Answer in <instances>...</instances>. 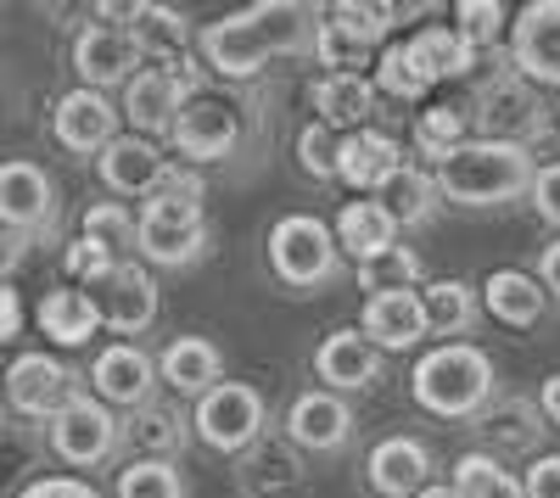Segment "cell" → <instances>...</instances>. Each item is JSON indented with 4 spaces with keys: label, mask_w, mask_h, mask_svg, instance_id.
<instances>
[{
    "label": "cell",
    "mask_w": 560,
    "mask_h": 498,
    "mask_svg": "<svg viewBox=\"0 0 560 498\" xmlns=\"http://www.w3.org/2000/svg\"><path fill=\"white\" fill-rule=\"evenodd\" d=\"M319 7L308 0H264V7L230 12L197 34V62L219 79H253L275 57H298L314 45Z\"/></svg>",
    "instance_id": "1"
},
{
    "label": "cell",
    "mask_w": 560,
    "mask_h": 498,
    "mask_svg": "<svg viewBox=\"0 0 560 498\" xmlns=\"http://www.w3.org/2000/svg\"><path fill=\"white\" fill-rule=\"evenodd\" d=\"M208 186L197 168H168L163 186L135 213V252L158 269H185L208 252Z\"/></svg>",
    "instance_id": "2"
},
{
    "label": "cell",
    "mask_w": 560,
    "mask_h": 498,
    "mask_svg": "<svg viewBox=\"0 0 560 498\" xmlns=\"http://www.w3.org/2000/svg\"><path fill=\"white\" fill-rule=\"evenodd\" d=\"M533 152L527 146H510V141H482L471 134L459 152H448L438 163V197H448L454 208H504L533 191Z\"/></svg>",
    "instance_id": "3"
},
{
    "label": "cell",
    "mask_w": 560,
    "mask_h": 498,
    "mask_svg": "<svg viewBox=\"0 0 560 498\" xmlns=\"http://www.w3.org/2000/svg\"><path fill=\"white\" fill-rule=\"evenodd\" d=\"M409 398L432 420H477L493 398V358L477 342H443L415 358Z\"/></svg>",
    "instance_id": "4"
},
{
    "label": "cell",
    "mask_w": 560,
    "mask_h": 498,
    "mask_svg": "<svg viewBox=\"0 0 560 498\" xmlns=\"http://www.w3.org/2000/svg\"><path fill=\"white\" fill-rule=\"evenodd\" d=\"M269 269H275V281L292 286V292L331 286L337 269H342V252H337L331 224L314 218V213H287V218L269 230Z\"/></svg>",
    "instance_id": "5"
},
{
    "label": "cell",
    "mask_w": 560,
    "mask_h": 498,
    "mask_svg": "<svg viewBox=\"0 0 560 498\" xmlns=\"http://www.w3.org/2000/svg\"><path fill=\"white\" fill-rule=\"evenodd\" d=\"M191 426H197V437L213 448V454H236V460H242L253 442H264L269 403H264V392L247 387V381H219L208 398H197Z\"/></svg>",
    "instance_id": "6"
},
{
    "label": "cell",
    "mask_w": 560,
    "mask_h": 498,
    "mask_svg": "<svg viewBox=\"0 0 560 498\" xmlns=\"http://www.w3.org/2000/svg\"><path fill=\"white\" fill-rule=\"evenodd\" d=\"M168 146H174L185 163H224L230 152L242 146V102L224 96V90H208V84H202L197 96H185Z\"/></svg>",
    "instance_id": "7"
},
{
    "label": "cell",
    "mask_w": 560,
    "mask_h": 498,
    "mask_svg": "<svg viewBox=\"0 0 560 498\" xmlns=\"http://www.w3.org/2000/svg\"><path fill=\"white\" fill-rule=\"evenodd\" d=\"M477 129H482V141H510V146H533L538 134L549 129V112L538 102V90L510 68L499 79H488L477 90Z\"/></svg>",
    "instance_id": "8"
},
{
    "label": "cell",
    "mask_w": 560,
    "mask_h": 498,
    "mask_svg": "<svg viewBox=\"0 0 560 498\" xmlns=\"http://www.w3.org/2000/svg\"><path fill=\"white\" fill-rule=\"evenodd\" d=\"M0 392H7V403L23 420H57L79 398V376L51 353H23V358H12V370L0 376Z\"/></svg>",
    "instance_id": "9"
},
{
    "label": "cell",
    "mask_w": 560,
    "mask_h": 498,
    "mask_svg": "<svg viewBox=\"0 0 560 498\" xmlns=\"http://www.w3.org/2000/svg\"><path fill=\"white\" fill-rule=\"evenodd\" d=\"M90 297H96V313H102V325L118 331V336H140V331H152L158 325V281H152V269L147 263H118L107 281L90 286Z\"/></svg>",
    "instance_id": "10"
},
{
    "label": "cell",
    "mask_w": 560,
    "mask_h": 498,
    "mask_svg": "<svg viewBox=\"0 0 560 498\" xmlns=\"http://www.w3.org/2000/svg\"><path fill=\"white\" fill-rule=\"evenodd\" d=\"M51 448H57L62 465H79V471L107 465L113 448H118V420H113V410H107L102 398H84V392H79L68 410L51 420Z\"/></svg>",
    "instance_id": "11"
},
{
    "label": "cell",
    "mask_w": 560,
    "mask_h": 498,
    "mask_svg": "<svg viewBox=\"0 0 560 498\" xmlns=\"http://www.w3.org/2000/svg\"><path fill=\"white\" fill-rule=\"evenodd\" d=\"M510 68L527 84H560V0H533L510 23Z\"/></svg>",
    "instance_id": "12"
},
{
    "label": "cell",
    "mask_w": 560,
    "mask_h": 498,
    "mask_svg": "<svg viewBox=\"0 0 560 498\" xmlns=\"http://www.w3.org/2000/svg\"><path fill=\"white\" fill-rule=\"evenodd\" d=\"M90 387H96V398L107 410H147L152 387H158V358L140 353L135 342H113L90 365Z\"/></svg>",
    "instance_id": "13"
},
{
    "label": "cell",
    "mask_w": 560,
    "mask_h": 498,
    "mask_svg": "<svg viewBox=\"0 0 560 498\" xmlns=\"http://www.w3.org/2000/svg\"><path fill=\"white\" fill-rule=\"evenodd\" d=\"M51 134L68 146V152H79V157H102L113 141H118V107L102 96V90H68V96L57 102V112H51Z\"/></svg>",
    "instance_id": "14"
},
{
    "label": "cell",
    "mask_w": 560,
    "mask_h": 498,
    "mask_svg": "<svg viewBox=\"0 0 560 498\" xmlns=\"http://www.w3.org/2000/svg\"><path fill=\"white\" fill-rule=\"evenodd\" d=\"M185 90L168 68H140L129 84H124V118L135 123V134L140 141H168L174 134V118H179V107H185Z\"/></svg>",
    "instance_id": "15"
},
{
    "label": "cell",
    "mask_w": 560,
    "mask_h": 498,
    "mask_svg": "<svg viewBox=\"0 0 560 498\" xmlns=\"http://www.w3.org/2000/svg\"><path fill=\"white\" fill-rule=\"evenodd\" d=\"M73 68H79L84 90H102V96H107L113 84H129V79L140 73V51H135L129 28H118V23H90V28L73 39Z\"/></svg>",
    "instance_id": "16"
},
{
    "label": "cell",
    "mask_w": 560,
    "mask_h": 498,
    "mask_svg": "<svg viewBox=\"0 0 560 498\" xmlns=\"http://www.w3.org/2000/svg\"><path fill=\"white\" fill-rule=\"evenodd\" d=\"M353 437V410L348 398L337 392H298L292 410H287V442L292 448H308V454H337V448H348Z\"/></svg>",
    "instance_id": "17"
},
{
    "label": "cell",
    "mask_w": 560,
    "mask_h": 498,
    "mask_svg": "<svg viewBox=\"0 0 560 498\" xmlns=\"http://www.w3.org/2000/svg\"><path fill=\"white\" fill-rule=\"evenodd\" d=\"M168 152L158 141H140V134H118V141L96 157V174H102V186L118 197H152L163 186V174H168Z\"/></svg>",
    "instance_id": "18"
},
{
    "label": "cell",
    "mask_w": 560,
    "mask_h": 498,
    "mask_svg": "<svg viewBox=\"0 0 560 498\" xmlns=\"http://www.w3.org/2000/svg\"><path fill=\"white\" fill-rule=\"evenodd\" d=\"M364 482L376 498H415L432 482V454L420 437H382L364 454Z\"/></svg>",
    "instance_id": "19"
},
{
    "label": "cell",
    "mask_w": 560,
    "mask_h": 498,
    "mask_svg": "<svg viewBox=\"0 0 560 498\" xmlns=\"http://www.w3.org/2000/svg\"><path fill=\"white\" fill-rule=\"evenodd\" d=\"M482 437V454L488 460H510V454H538L544 442V415L533 398H488V410L471 420Z\"/></svg>",
    "instance_id": "20"
},
{
    "label": "cell",
    "mask_w": 560,
    "mask_h": 498,
    "mask_svg": "<svg viewBox=\"0 0 560 498\" xmlns=\"http://www.w3.org/2000/svg\"><path fill=\"white\" fill-rule=\"evenodd\" d=\"M359 336L376 353H404L427 336V308H420V292H382L364 297L359 308Z\"/></svg>",
    "instance_id": "21"
},
{
    "label": "cell",
    "mask_w": 560,
    "mask_h": 498,
    "mask_svg": "<svg viewBox=\"0 0 560 498\" xmlns=\"http://www.w3.org/2000/svg\"><path fill=\"white\" fill-rule=\"evenodd\" d=\"M308 107L337 134L370 129V118H376V84H370V73H319L308 84Z\"/></svg>",
    "instance_id": "22"
},
{
    "label": "cell",
    "mask_w": 560,
    "mask_h": 498,
    "mask_svg": "<svg viewBox=\"0 0 560 498\" xmlns=\"http://www.w3.org/2000/svg\"><path fill=\"white\" fill-rule=\"evenodd\" d=\"M57 208V191H51V174L39 163H0V224L7 230H39Z\"/></svg>",
    "instance_id": "23"
},
{
    "label": "cell",
    "mask_w": 560,
    "mask_h": 498,
    "mask_svg": "<svg viewBox=\"0 0 560 498\" xmlns=\"http://www.w3.org/2000/svg\"><path fill=\"white\" fill-rule=\"evenodd\" d=\"M314 376L325 381V392H364L370 381L382 376V353L370 347L359 331H331L314 347Z\"/></svg>",
    "instance_id": "24"
},
{
    "label": "cell",
    "mask_w": 560,
    "mask_h": 498,
    "mask_svg": "<svg viewBox=\"0 0 560 498\" xmlns=\"http://www.w3.org/2000/svg\"><path fill=\"white\" fill-rule=\"evenodd\" d=\"M398 168H404V152H398V141L387 129H353V134H342V168H337V179H348L353 191L376 197Z\"/></svg>",
    "instance_id": "25"
},
{
    "label": "cell",
    "mask_w": 560,
    "mask_h": 498,
    "mask_svg": "<svg viewBox=\"0 0 560 498\" xmlns=\"http://www.w3.org/2000/svg\"><path fill=\"white\" fill-rule=\"evenodd\" d=\"M158 376L179 392V398H208L224 381V353L208 336H174L158 358Z\"/></svg>",
    "instance_id": "26"
},
{
    "label": "cell",
    "mask_w": 560,
    "mask_h": 498,
    "mask_svg": "<svg viewBox=\"0 0 560 498\" xmlns=\"http://www.w3.org/2000/svg\"><path fill=\"white\" fill-rule=\"evenodd\" d=\"M34 325L51 336L57 347H84L90 336L102 331V313H96V297H90L84 286H57V292L39 297Z\"/></svg>",
    "instance_id": "27"
},
{
    "label": "cell",
    "mask_w": 560,
    "mask_h": 498,
    "mask_svg": "<svg viewBox=\"0 0 560 498\" xmlns=\"http://www.w3.org/2000/svg\"><path fill=\"white\" fill-rule=\"evenodd\" d=\"M544 303H549V292L538 286V275H527V269H493L488 286H482V308L493 313L499 325H510V331L538 325Z\"/></svg>",
    "instance_id": "28"
},
{
    "label": "cell",
    "mask_w": 560,
    "mask_h": 498,
    "mask_svg": "<svg viewBox=\"0 0 560 498\" xmlns=\"http://www.w3.org/2000/svg\"><path fill=\"white\" fill-rule=\"evenodd\" d=\"M404 51H409V68L420 73V84H443V79H465L477 68V51L465 45L454 28H420L404 39Z\"/></svg>",
    "instance_id": "29"
},
{
    "label": "cell",
    "mask_w": 560,
    "mask_h": 498,
    "mask_svg": "<svg viewBox=\"0 0 560 498\" xmlns=\"http://www.w3.org/2000/svg\"><path fill=\"white\" fill-rule=\"evenodd\" d=\"M129 39H135V51L140 62H174L191 51V23H185L174 7H129Z\"/></svg>",
    "instance_id": "30"
},
{
    "label": "cell",
    "mask_w": 560,
    "mask_h": 498,
    "mask_svg": "<svg viewBox=\"0 0 560 498\" xmlns=\"http://www.w3.org/2000/svg\"><path fill=\"white\" fill-rule=\"evenodd\" d=\"M376 202H382V213L398 224V230H420V224H432L438 218V179L427 174V168H415V163H404L387 186L376 191Z\"/></svg>",
    "instance_id": "31"
},
{
    "label": "cell",
    "mask_w": 560,
    "mask_h": 498,
    "mask_svg": "<svg viewBox=\"0 0 560 498\" xmlns=\"http://www.w3.org/2000/svg\"><path fill=\"white\" fill-rule=\"evenodd\" d=\"M331 236H337V252H353V263H364V258L398 247V224L382 213L376 197H359V202H348V208L337 213Z\"/></svg>",
    "instance_id": "32"
},
{
    "label": "cell",
    "mask_w": 560,
    "mask_h": 498,
    "mask_svg": "<svg viewBox=\"0 0 560 498\" xmlns=\"http://www.w3.org/2000/svg\"><path fill=\"white\" fill-rule=\"evenodd\" d=\"M242 487H247V498H292V493H303V460H292V442H253L247 454H242Z\"/></svg>",
    "instance_id": "33"
},
{
    "label": "cell",
    "mask_w": 560,
    "mask_h": 498,
    "mask_svg": "<svg viewBox=\"0 0 560 498\" xmlns=\"http://www.w3.org/2000/svg\"><path fill=\"white\" fill-rule=\"evenodd\" d=\"M420 308H427V331L448 336V342H465V331H477V320H482V303H477V292L465 281L420 286Z\"/></svg>",
    "instance_id": "34"
},
{
    "label": "cell",
    "mask_w": 560,
    "mask_h": 498,
    "mask_svg": "<svg viewBox=\"0 0 560 498\" xmlns=\"http://www.w3.org/2000/svg\"><path fill=\"white\" fill-rule=\"evenodd\" d=\"M319 17L331 23V28H342L348 39H359L364 51H370V45L387 39V34L404 23V7H382V0H337V7H325Z\"/></svg>",
    "instance_id": "35"
},
{
    "label": "cell",
    "mask_w": 560,
    "mask_h": 498,
    "mask_svg": "<svg viewBox=\"0 0 560 498\" xmlns=\"http://www.w3.org/2000/svg\"><path fill=\"white\" fill-rule=\"evenodd\" d=\"M124 437L140 448V460H174L179 448H185V415L147 403V410H135V415H129Z\"/></svg>",
    "instance_id": "36"
},
{
    "label": "cell",
    "mask_w": 560,
    "mask_h": 498,
    "mask_svg": "<svg viewBox=\"0 0 560 498\" xmlns=\"http://www.w3.org/2000/svg\"><path fill=\"white\" fill-rule=\"evenodd\" d=\"M353 275H359L364 297H382V292H420V252L398 241V247H387V252H376V258H364Z\"/></svg>",
    "instance_id": "37"
},
{
    "label": "cell",
    "mask_w": 560,
    "mask_h": 498,
    "mask_svg": "<svg viewBox=\"0 0 560 498\" xmlns=\"http://www.w3.org/2000/svg\"><path fill=\"white\" fill-rule=\"evenodd\" d=\"M454 493L459 498H527V487L510 476L499 460H488L482 448H471V454L454 460Z\"/></svg>",
    "instance_id": "38"
},
{
    "label": "cell",
    "mask_w": 560,
    "mask_h": 498,
    "mask_svg": "<svg viewBox=\"0 0 560 498\" xmlns=\"http://www.w3.org/2000/svg\"><path fill=\"white\" fill-rule=\"evenodd\" d=\"M465 141H471V118H465L459 107H427L415 118V146H420V157H432V168L448 152H459Z\"/></svg>",
    "instance_id": "39"
},
{
    "label": "cell",
    "mask_w": 560,
    "mask_h": 498,
    "mask_svg": "<svg viewBox=\"0 0 560 498\" xmlns=\"http://www.w3.org/2000/svg\"><path fill=\"white\" fill-rule=\"evenodd\" d=\"M118 498H185V476L174 460H135L118 471Z\"/></svg>",
    "instance_id": "40"
},
{
    "label": "cell",
    "mask_w": 560,
    "mask_h": 498,
    "mask_svg": "<svg viewBox=\"0 0 560 498\" xmlns=\"http://www.w3.org/2000/svg\"><path fill=\"white\" fill-rule=\"evenodd\" d=\"M84 236L96 241V247H107V252L124 263V252H135V213H129L124 202L84 208Z\"/></svg>",
    "instance_id": "41"
},
{
    "label": "cell",
    "mask_w": 560,
    "mask_h": 498,
    "mask_svg": "<svg viewBox=\"0 0 560 498\" xmlns=\"http://www.w3.org/2000/svg\"><path fill=\"white\" fill-rule=\"evenodd\" d=\"M298 163L314 174V179H337V168H342V134L331 129V123H303L298 129Z\"/></svg>",
    "instance_id": "42"
},
{
    "label": "cell",
    "mask_w": 560,
    "mask_h": 498,
    "mask_svg": "<svg viewBox=\"0 0 560 498\" xmlns=\"http://www.w3.org/2000/svg\"><path fill=\"white\" fill-rule=\"evenodd\" d=\"M370 84H376V96H393V102H420V96H427L420 73L409 68L404 39H398V45H387V51L376 57V73H370Z\"/></svg>",
    "instance_id": "43"
},
{
    "label": "cell",
    "mask_w": 560,
    "mask_h": 498,
    "mask_svg": "<svg viewBox=\"0 0 560 498\" xmlns=\"http://www.w3.org/2000/svg\"><path fill=\"white\" fill-rule=\"evenodd\" d=\"M454 34L471 45V51H488V45L504 34V7L499 0H459L454 7Z\"/></svg>",
    "instance_id": "44"
},
{
    "label": "cell",
    "mask_w": 560,
    "mask_h": 498,
    "mask_svg": "<svg viewBox=\"0 0 560 498\" xmlns=\"http://www.w3.org/2000/svg\"><path fill=\"white\" fill-rule=\"evenodd\" d=\"M308 51L325 62V73H359V62H364V45L359 39H348L342 28H331L319 17V28H314V45Z\"/></svg>",
    "instance_id": "45"
},
{
    "label": "cell",
    "mask_w": 560,
    "mask_h": 498,
    "mask_svg": "<svg viewBox=\"0 0 560 498\" xmlns=\"http://www.w3.org/2000/svg\"><path fill=\"white\" fill-rule=\"evenodd\" d=\"M62 269L73 275V286H96V281H107L113 269H118V258H113L107 247H96L90 236H79V241L62 252Z\"/></svg>",
    "instance_id": "46"
},
{
    "label": "cell",
    "mask_w": 560,
    "mask_h": 498,
    "mask_svg": "<svg viewBox=\"0 0 560 498\" xmlns=\"http://www.w3.org/2000/svg\"><path fill=\"white\" fill-rule=\"evenodd\" d=\"M527 197H533L538 218L560 230V163H544V168L533 174V191H527Z\"/></svg>",
    "instance_id": "47"
},
{
    "label": "cell",
    "mask_w": 560,
    "mask_h": 498,
    "mask_svg": "<svg viewBox=\"0 0 560 498\" xmlns=\"http://www.w3.org/2000/svg\"><path fill=\"white\" fill-rule=\"evenodd\" d=\"M18 498H102V493L90 487V482H79V476H39Z\"/></svg>",
    "instance_id": "48"
},
{
    "label": "cell",
    "mask_w": 560,
    "mask_h": 498,
    "mask_svg": "<svg viewBox=\"0 0 560 498\" xmlns=\"http://www.w3.org/2000/svg\"><path fill=\"white\" fill-rule=\"evenodd\" d=\"M527 498H560V454H544L533 471H527Z\"/></svg>",
    "instance_id": "49"
},
{
    "label": "cell",
    "mask_w": 560,
    "mask_h": 498,
    "mask_svg": "<svg viewBox=\"0 0 560 498\" xmlns=\"http://www.w3.org/2000/svg\"><path fill=\"white\" fill-rule=\"evenodd\" d=\"M18 331H23V303L12 286H0V342H12Z\"/></svg>",
    "instance_id": "50"
},
{
    "label": "cell",
    "mask_w": 560,
    "mask_h": 498,
    "mask_svg": "<svg viewBox=\"0 0 560 498\" xmlns=\"http://www.w3.org/2000/svg\"><path fill=\"white\" fill-rule=\"evenodd\" d=\"M538 286L560 303V241H549V247H544V258H538Z\"/></svg>",
    "instance_id": "51"
},
{
    "label": "cell",
    "mask_w": 560,
    "mask_h": 498,
    "mask_svg": "<svg viewBox=\"0 0 560 498\" xmlns=\"http://www.w3.org/2000/svg\"><path fill=\"white\" fill-rule=\"evenodd\" d=\"M538 415H544V426H560V376H549L538 387Z\"/></svg>",
    "instance_id": "52"
},
{
    "label": "cell",
    "mask_w": 560,
    "mask_h": 498,
    "mask_svg": "<svg viewBox=\"0 0 560 498\" xmlns=\"http://www.w3.org/2000/svg\"><path fill=\"white\" fill-rule=\"evenodd\" d=\"M415 498H459V493H454V482H427Z\"/></svg>",
    "instance_id": "53"
},
{
    "label": "cell",
    "mask_w": 560,
    "mask_h": 498,
    "mask_svg": "<svg viewBox=\"0 0 560 498\" xmlns=\"http://www.w3.org/2000/svg\"><path fill=\"white\" fill-rule=\"evenodd\" d=\"M555 123H560V102H555Z\"/></svg>",
    "instance_id": "54"
},
{
    "label": "cell",
    "mask_w": 560,
    "mask_h": 498,
    "mask_svg": "<svg viewBox=\"0 0 560 498\" xmlns=\"http://www.w3.org/2000/svg\"><path fill=\"white\" fill-rule=\"evenodd\" d=\"M0 403H7V392H0Z\"/></svg>",
    "instance_id": "55"
}]
</instances>
